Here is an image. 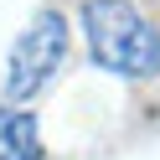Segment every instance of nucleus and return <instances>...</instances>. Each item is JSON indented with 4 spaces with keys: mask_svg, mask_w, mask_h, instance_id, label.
<instances>
[{
    "mask_svg": "<svg viewBox=\"0 0 160 160\" xmlns=\"http://www.w3.org/2000/svg\"><path fill=\"white\" fill-rule=\"evenodd\" d=\"M62 57H67V21H62L57 11H42L21 36H16V47H11V67H5V88H0V93L11 98V103L36 98V93L57 78Z\"/></svg>",
    "mask_w": 160,
    "mask_h": 160,
    "instance_id": "nucleus-2",
    "label": "nucleus"
},
{
    "mask_svg": "<svg viewBox=\"0 0 160 160\" xmlns=\"http://www.w3.org/2000/svg\"><path fill=\"white\" fill-rule=\"evenodd\" d=\"M88 52L98 67L119 78H155L160 72V31L145 21L134 0H88L83 5Z\"/></svg>",
    "mask_w": 160,
    "mask_h": 160,
    "instance_id": "nucleus-1",
    "label": "nucleus"
},
{
    "mask_svg": "<svg viewBox=\"0 0 160 160\" xmlns=\"http://www.w3.org/2000/svg\"><path fill=\"white\" fill-rule=\"evenodd\" d=\"M0 145H11V155L42 160V134H36L31 114H0Z\"/></svg>",
    "mask_w": 160,
    "mask_h": 160,
    "instance_id": "nucleus-3",
    "label": "nucleus"
},
{
    "mask_svg": "<svg viewBox=\"0 0 160 160\" xmlns=\"http://www.w3.org/2000/svg\"><path fill=\"white\" fill-rule=\"evenodd\" d=\"M5 160H21V155H5Z\"/></svg>",
    "mask_w": 160,
    "mask_h": 160,
    "instance_id": "nucleus-4",
    "label": "nucleus"
}]
</instances>
